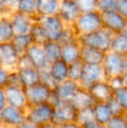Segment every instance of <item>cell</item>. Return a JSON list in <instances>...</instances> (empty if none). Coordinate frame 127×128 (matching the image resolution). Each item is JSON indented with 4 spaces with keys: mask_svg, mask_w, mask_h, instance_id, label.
<instances>
[{
    "mask_svg": "<svg viewBox=\"0 0 127 128\" xmlns=\"http://www.w3.org/2000/svg\"><path fill=\"white\" fill-rule=\"evenodd\" d=\"M97 10L101 13L116 10L115 0H98Z\"/></svg>",
    "mask_w": 127,
    "mask_h": 128,
    "instance_id": "obj_36",
    "label": "cell"
},
{
    "mask_svg": "<svg viewBox=\"0 0 127 128\" xmlns=\"http://www.w3.org/2000/svg\"><path fill=\"white\" fill-rule=\"evenodd\" d=\"M85 64L83 61L78 59L75 62L69 64L68 66V78L75 82L79 83L83 76L84 69H85Z\"/></svg>",
    "mask_w": 127,
    "mask_h": 128,
    "instance_id": "obj_31",
    "label": "cell"
},
{
    "mask_svg": "<svg viewBox=\"0 0 127 128\" xmlns=\"http://www.w3.org/2000/svg\"><path fill=\"white\" fill-rule=\"evenodd\" d=\"M105 126L107 128H127V122L123 114L113 115Z\"/></svg>",
    "mask_w": 127,
    "mask_h": 128,
    "instance_id": "obj_35",
    "label": "cell"
},
{
    "mask_svg": "<svg viewBox=\"0 0 127 128\" xmlns=\"http://www.w3.org/2000/svg\"><path fill=\"white\" fill-rule=\"evenodd\" d=\"M29 34L31 36L33 44L43 46L46 41L49 40L48 36L46 34V32L44 30V27L41 26L37 20L35 21V23L32 26Z\"/></svg>",
    "mask_w": 127,
    "mask_h": 128,
    "instance_id": "obj_29",
    "label": "cell"
},
{
    "mask_svg": "<svg viewBox=\"0 0 127 128\" xmlns=\"http://www.w3.org/2000/svg\"><path fill=\"white\" fill-rule=\"evenodd\" d=\"M17 128H40V126H39L35 125V124H32V123H31V122L25 121L24 123H23L22 125H20Z\"/></svg>",
    "mask_w": 127,
    "mask_h": 128,
    "instance_id": "obj_45",
    "label": "cell"
},
{
    "mask_svg": "<svg viewBox=\"0 0 127 128\" xmlns=\"http://www.w3.org/2000/svg\"><path fill=\"white\" fill-rule=\"evenodd\" d=\"M69 102L77 110L83 109V108L89 107V106H93L95 104V101L93 100L88 90L82 88L81 86L78 88L77 92L75 93V95Z\"/></svg>",
    "mask_w": 127,
    "mask_h": 128,
    "instance_id": "obj_20",
    "label": "cell"
},
{
    "mask_svg": "<svg viewBox=\"0 0 127 128\" xmlns=\"http://www.w3.org/2000/svg\"><path fill=\"white\" fill-rule=\"evenodd\" d=\"M94 128H107V126H105V125H99V124H98V126H95Z\"/></svg>",
    "mask_w": 127,
    "mask_h": 128,
    "instance_id": "obj_49",
    "label": "cell"
},
{
    "mask_svg": "<svg viewBox=\"0 0 127 128\" xmlns=\"http://www.w3.org/2000/svg\"><path fill=\"white\" fill-rule=\"evenodd\" d=\"M120 33L124 34L125 36H126V37H127V23H126V26H125V28L123 29V30H122V32H120Z\"/></svg>",
    "mask_w": 127,
    "mask_h": 128,
    "instance_id": "obj_48",
    "label": "cell"
},
{
    "mask_svg": "<svg viewBox=\"0 0 127 128\" xmlns=\"http://www.w3.org/2000/svg\"><path fill=\"white\" fill-rule=\"evenodd\" d=\"M104 72L106 79L112 77L120 76L126 72L127 67V58L125 56L108 51L105 52V58L102 62Z\"/></svg>",
    "mask_w": 127,
    "mask_h": 128,
    "instance_id": "obj_4",
    "label": "cell"
},
{
    "mask_svg": "<svg viewBox=\"0 0 127 128\" xmlns=\"http://www.w3.org/2000/svg\"><path fill=\"white\" fill-rule=\"evenodd\" d=\"M81 12H92L97 10L98 0H74Z\"/></svg>",
    "mask_w": 127,
    "mask_h": 128,
    "instance_id": "obj_34",
    "label": "cell"
},
{
    "mask_svg": "<svg viewBox=\"0 0 127 128\" xmlns=\"http://www.w3.org/2000/svg\"><path fill=\"white\" fill-rule=\"evenodd\" d=\"M68 66L69 64L67 63L62 59H58L50 64L48 70L52 78L57 83H59L68 78Z\"/></svg>",
    "mask_w": 127,
    "mask_h": 128,
    "instance_id": "obj_22",
    "label": "cell"
},
{
    "mask_svg": "<svg viewBox=\"0 0 127 128\" xmlns=\"http://www.w3.org/2000/svg\"><path fill=\"white\" fill-rule=\"evenodd\" d=\"M6 98H5L4 88L0 87V109H3L6 106Z\"/></svg>",
    "mask_w": 127,
    "mask_h": 128,
    "instance_id": "obj_44",
    "label": "cell"
},
{
    "mask_svg": "<svg viewBox=\"0 0 127 128\" xmlns=\"http://www.w3.org/2000/svg\"><path fill=\"white\" fill-rule=\"evenodd\" d=\"M9 76H10V72L0 64V87L4 88L8 84Z\"/></svg>",
    "mask_w": 127,
    "mask_h": 128,
    "instance_id": "obj_39",
    "label": "cell"
},
{
    "mask_svg": "<svg viewBox=\"0 0 127 128\" xmlns=\"http://www.w3.org/2000/svg\"><path fill=\"white\" fill-rule=\"evenodd\" d=\"M94 116L97 123L99 125H106L113 116L108 103H95L93 106Z\"/></svg>",
    "mask_w": 127,
    "mask_h": 128,
    "instance_id": "obj_23",
    "label": "cell"
},
{
    "mask_svg": "<svg viewBox=\"0 0 127 128\" xmlns=\"http://www.w3.org/2000/svg\"><path fill=\"white\" fill-rule=\"evenodd\" d=\"M78 110L69 101H61L53 107V116L51 122L59 126L64 123L76 121Z\"/></svg>",
    "mask_w": 127,
    "mask_h": 128,
    "instance_id": "obj_6",
    "label": "cell"
},
{
    "mask_svg": "<svg viewBox=\"0 0 127 128\" xmlns=\"http://www.w3.org/2000/svg\"><path fill=\"white\" fill-rule=\"evenodd\" d=\"M3 15L10 16L6 10V7H5L4 1L3 0H0V16H3Z\"/></svg>",
    "mask_w": 127,
    "mask_h": 128,
    "instance_id": "obj_46",
    "label": "cell"
},
{
    "mask_svg": "<svg viewBox=\"0 0 127 128\" xmlns=\"http://www.w3.org/2000/svg\"><path fill=\"white\" fill-rule=\"evenodd\" d=\"M105 52L88 46L81 44L80 60L85 64H102Z\"/></svg>",
    "mask_w": 127,
    "mask_h": 128,
    "instance_id": "obj_19",
    "label": "cell"
},
{
    "mask_svg": "<svg viewBox=\"0 0 127 128\" xmlns=\"http://www.w3.org/2000/svg\"><path fill=\"white\" fill-rule=\"evenodd\" d=\"M3 128H15V127H10V126H3Z\"/></svg>",
    "mask_w": 127,
    "mask_h": 128,
    "instance_id": "obj_53",
    "label": "cell"
},
{
    "mask_svg": "<svg viewBox=\"0 0 127 128\" xmlns=\"http://www.w3.org/2000/svg\"><path fill=\"white\" fill-rule=\"evenodd\" d=\"M24 89L26 98H27L28 106L48 102L51 92H52L51 88H49L41 82L35 86L25 87Z\"/></svg>",
    "mask_w": 127,
    "mask_h": 128,
    "instance_id": "obj_7",
    "label": "cell"
},
{
    "mask_svg": "<svg viewBox=\"0 0 127 128\" xmlns=\"http://www.w3.org/2000/svg\"><path fill=\"white\" fill-rule=\"evenodd\" d=\"M116 12L127 18V0H115Z\"/></svg>",
    "mask_w": 127,
    "mask_h": 128,
    "instance_id": "obj_40",
    "label": "cell"
},
{
    "mask_svg": "<svg viewBox=\"0 0 127 128\" xmlns=\"http://www.w3.org/2000/svg\"><path fill=\"white\" fill-rule=\"evenodd\" d=\"M11 44L15 47L16 51L19 55H22L26 52L28 48L31 46L32 43L31 38L29 33L27 34H15L13 38L11 39Z\"/></svg>",
    "mask_w": 127,
    "mask_h": 128,
    "instance_id": "obj_27",
    "label": "cell"
},
{
    "mask_svg": "<svg viewBox=\"0 0 127 128\" xmlns=\"http://www.w3.org/2000/svg\"><path fill=\"white\" fill-rule=\"evenodd\" d=\"M15 36L10 16H0V44L10 42Z\"/></svg>",
    "mask_w": 127,
    "mask_h": 128,
    "instance_id": "obj_25",
    "label": "cell"
},
{
    "mask_svg": "<svg viewBox=\"0 0 127 128\" xmlns=\"http://www.w3.org/2000/svg\"><path fill=\"white\" fill-rule=\"evenodd\" d=\"M92 120H95V116H94V111L93 106H89L83 109L78 110L77 112V118L76 122L79 125L83 126L85 123Z\"/></svg>",
    "mask_w": 127,
    "mask_h": 128,
    "instance_id": "obj_32",
    "label": "cell"
},
{
    "mask_svg": "<svg viewBox=\"0 0 127 128\" xmlns=\"http://www.w3.org/2000/svg\"><path fill=\"white\" fill-rule=\"evenodd\" d=\"M126 58H127V56H126Z\"/></svg>",
    "mask_w": 127,
    "mask_h": 128,
    "instance_id": "obj_54",
    "label": "cell"
},
{
    "mask_svg": "<svg viewBox=\"0 0 127 128\" xmlns=\"http://www.w3.org/2000/svg\"><path fill=\"white\" fill-rule=\"evenodd\" d=\"M19 56L11 42L0 44V64L9 72L17 71Z\"/></svg>",
    "mask_w": 127,
    "mask_h": 128,
    "instance_id": "obj_8",
    "label": "cell"
},
{
    "mask_svg": "<svg viewBox=\"0 0 127 128\" xmlns=\"http://www.w3.org/2000/svg\"><path fill=\"white\" fill-rule=\"evenodd\" d=\"M114 98L118 101L124 111L127 110V86L114 90Z\"/></svg>",
    "mask_w": 127,
    "mask_h": 128,
    "instance_id": "obj_33",
    "label": "cell"
},
{
    "mask_svg": "<svg viewBox=\"0 0 127 128\" xmlns=\"http://www.w3.org/2000/svg\"><path fill=\"white\" fill-rule=\"evenodd\" d=\"M103 27L110 30L113 34L120 33L125 28L127 18L117 12L116 10L101 13Z\"/></svg>",
    "mask_w": 127,
    "mask_h": 128,
    "instance_id": "obj_12",
    "label": "cell"
},
{
    "mask_svg": "<svg viewBox=\"0 0 127 128\" xmlns=\"http://www.w3.org/2000/svg\"><path fill=\"white\" fill-rule=\"evenodd\" d=\"M58 128H83L81 125L77 123L76 121L74 122H69V123H64L62 125L58 126Z\"/></svg>",
    "mask_w": 127,
    "mask_h": 128,
    "instance_id": "obj_43",
    "label": "cell"
},
{
    "mask_svg": "<svg viewBox=\"0 0 127 128\" xmlns=\"http://www.w3.org/2000/svg\"><path fill=\"white\" fill-rule=\"evenodd\" d=\"M23 87H30L40 83V72L35 67L17 70Z\"/></svg>",
    "mask_w": 127,
    "mask_h": 128,
    "instance_id": "obj_21",
    "label": "cell"
},
{
    "mask_svg": "<svg viewBox=\"0 0 127 128\" xmlns=\"http://www.w3.org/2000/svg\"><path fill=\"white\" fill-rule=\"evenodd\" d=\"M40 128H58V126L55 125L52 122H49V123H46L44 125L40 126Z\"/></svg>",
    "mask_w": 127,
    "mask_h": 128,
    "instance_id": "obj_47",
    "label": "cell"
},
{
    "mask_svg": "<svg viewBox=\"0 0 127 128\" xmlns=\"http://www.w3.org/2000/svg\"><path fill=\"white\" fill-rule=\"evenodd\" d=\"M106 80H107V82L109 83V84L111 86V87L113 90L119 89V88L123 87V86H126V83H125L123 75L110 78L106 79Z\"/></svg>",
    "mask_w": 127,
    "mask_h": 128,
    "instance_id": "obj_38",
    "label": "cell"
},
{
    "mask_svg": "<svg viewBox=\"0 0 127 128\" xmlns=\"http://www.w3.org/2000/svg\"><path fill=\"white\" fill-rule=\"evenodd\" d=\"M109 106H110L111 109H112V112L113 113V115H119V114H123L124 113V110L123 108L120 106V104L118 103L117 100L114 98V97L108 102Z\"/></svg>",
    "mask_w": 127,
    "mask_h": 128,
    "instance_id": "obj_41",
    "label": "cell"
},
{
    "mask_svg": "<svg viewBox=\"0 0 127 128\" xmlns=\"http://www.w3.org/2000/svg\"><path fill=\"white\" fill-rule=\"evenodd\" d=\"M79 87V83L67 78L62 82L58 83L54 91L62 101H70Z\"/></svg>",
    "mask_w": 127,
    "mask_h": 128,
    "instance_id": "obj_18",
    "label": "cell"
},
{
    "mask_svg": "<svg viewBox=\"0 0 127 128\" xmlns=\"http://www.w3.org/2000/svg\"><path fill=\"white\" fill-rule=\"evenodd\" d=\"M26 121L25 111L6 104L2 109V124L3 126L17 128Z\"/></svg>",
    "mask_w": 127,
    "mask_h": 128,
    "instance_id": "obj_9",
    "label": "cell"
},
{
    "mask_svg": "<svg viewBox=\"0 0 127 128\" xmlns=\"http://www.w3.org/2000/svg\"><path fill=\"white\" fill-rule=\"evenodd\" d=\"M26 55L31 59L33 66L37 70H46L49 68L50 63L44 52L42 46L32 44L25 52Z\"/></svg>",
    "mask_w": 127,
    "mask_h": 128,
    "instance_id": "obj_17",
    "label": "cell"
},
{
    "mask_svg": "<svg viewBox=\"0 0 127 128\" xmlns=\"http://www.w3.org/2000/svg\"><path fill=\"white\" fill-rule=\"evenodd\" d=\"M38 0H18L17 12L31 17H37Z\"/></svg>",
    "mask_w": 127,
    "mask_h": 128,
    "instance_id": "obj_30",
    "label": "cell"
},
{
    "mask_svg": "<svg viewBox=\"0 0 127 128\" xmlns=\"http://www.w3.org/2000/svg\"><path fill=\"white\" fill-rule=\"evenodd\" d=\"M49 69V68H48ZM41 70L40 72V82L43 83L44 84H45L46 86H48L49 88H51V90H54L57 86L58 83L52 78V77L51 76L49 72V70Z\"/></svg>",
    "mask_w": 127,
    "mask_h": 128,
    "instance_id": "obj_37",
    "label": "cell"
},
{
    "mask_svg": "<svg viewBox=\"0 0 127 128\" xmlns=\"http://www.w3.org/2000/svg\"><path fill=\"white\" fill-rule=\"evenodd\" d=\"M61 0H38L37 16H51L58 14Z\"/></svg>",
    "mask_w": 127,
    "mask_h": 128,
    "instance_id": "obj_24",
    "label": "cell"
},
{
    "mask_svg": "<svg viewBox=\"0 0 127 128\" xmlns=\"http://www.w3.org/2000/svg\"><path fill=\"white\" fill-rule=\"evenodd\" d=\"M3 1H4L5 7H6V10L8 12L9 15L17 12V2H18V0H3Z\"/></svg>",
    "mask_w": 127,
    "mask_h": 128,
    "instance_id": "obj_42",
    "label": "cell"
},
{
    "mask_svg": "<svg viewBox=\"0 0 127 128\" xmlns=\"http://www.w3.org/2000/svg\"><path fill=\"white\" fill-rule=\"evenodd\" d=\"M6 104L14 107L25 111L28 107V102L24 89L22 86H6L4 87Z\"/></svg>",
    "mask_w": 127,
    "mask_h": 128,
    "instance_id": "obj_11",
    "label": "cell"
},
{
    "mask_svg": "<svg viewBox=\"0 0 127 128\" xmlns=\"http://www.w3.org/2000/svg\"><path fill=\"white\" fill-rule=\"evenodd\" d=\"M25 116L26 121L40 126L51 121L53 107L48 102L28 106L25 110Z\"/></svg>",
    "mask_w": 127,
    "mask_h": 128,
    "instance_id": "obj_5",
    "label": "cell"
},
{
    "mask_svg": "<svg viewBox=\"0 0 127 128\" xmlns=\"http://www.w3.org/2000/svg\"><path fill=\"white\" fill-rule=\"evenodd\" d=\"M61 47V55L60 59L64 60L68 64L80 59V52H81V44L78 38L63 43Z\"/></svg>",
    "mask_w": 127,
    "mask_h": 128,
    "instance_id": "obj_16",
    "label": "cell"
},
{
    "mask_svg": "<svg viewBox=\"0 0 127 128\" xmlns=\"http://www.w3.org/2000/svg\"><path fill=\"white\" fill-rule=\"evenodd\" d=\"M0 128H3V125L0 122Z\"/></svg>",
    "mask_w": 127,
    "mask_h": 128,
    "instance_id": "obj_52",
    "label": "cell"
},
{
    "mask_svg": "<svg viewBox=\"0 0 127 128\" xmlns=\"http://www.w3.org/2000/svg\"><path fill=\"white\" fill-rule=\"evenodd\" d=\"M71 26L78 37L95 32L103 27L101 12L98 10L81 12Z\"/></svg>",
    "mask_w": 127,
    "mask_h": 128,
    "instance_id": "obj_1",
    "label": "cell"
},
{
    "mask_svg": "<svg viewBox=\"0 0 127 128\" xmlns=\"http://www.w3.org/2000/svg\"><path fill=\"white\" fill-rule=\"evenodd\" d=\"M0 122L2 123V109H0Z\"/></svg>",
    "mask_w": 127,
    "mask_h": 128,
    "instance_id": "obj_51",
    "label": "cell"
},
{
    "mask_svg": "<svg viewBox=\"0 0 127 128\" xmlns=\"http://www.w3.org/2000/svg\"><path fill=\"white\" fill-rule=\"evenodd\" d=\"M110 51L126 57L127 56V37L122 33L113 34L111 42Z\"/></svg>",
    "mask_w": 127,
    "mask_h": 128,
    "instance_id": "obj_28",
    "label": "cell"
},
{
    "mask_svg": "<svg viewBox=\"0 0 127 128\" xmlns=\"http://www.w3.org/2000/svg\"><path fill=\"white\" fill-rule=\"evenodd\" d=\"M37 21L44 27L49 40L59 42L68 27V24L64 23L58 14L51 16H37Z\"/></svg>",
    "mask_w": 127,
    "mask_h": 128,
    "instance_id": "obj_3",
    "label": "cell"
},
{
    "mask_svg": "<svg viewBox=\"0 0 127 128\" xmlns=\"http://www.w3.org/2000/svg\"><path fill=\"white\" fill-rule=\"evenodd\" d=\"M10 18L15 34L29 33L33 24L37 20V17H31L18 12H15L10 14Z\"/></svg>",
    "mask_w": 127,
    "mask_h": 128,
    "instance_id": "obj_14",
    "label": "cell"
},
{
    "mask_svg": "<svg viewBox=\"0 0 127 128\" xmlns=\"http://www.w3.org/2000/svg\"><path fill=\"white\" fill-rule=\"evenodd\" d=\"M79 8L74 0H61L58 15L66 24L71 26L80 15Z\"/></svg>",
    "mask_w": 127,
    "mask_h": 128,
    "instance_id": "obj_15",
    "label": "cell"
},
{
    "mask_svg": "<svg viewBox=\"0 0 127 128\" xmlns=\"http://www.w3.org/2000/svg\"><path fill=\"white\" fill-rule=\"evenodd\" d=\"M112 37H113L112 32L102 27L91 33L78 36V38L80 44L83 46H88L104 52H107L110 51Z\"/></svg>",
    "mask_w": 127,
    "mask_h": 128,
    "instance_id": "obj_2",
    "label": "cell"
},
{
    "mask_svg": "<svg viewBox=\"0 0 127 128\" xmlns=\"http://www.w3.org/2000/svg\"><path fill=\"white\" fill-rule=\"evenodd\" d=\"M87 90L95 103H108L114 96V90L111 87L107 80L97 82Z\"/></svg>",
    "mask_w": 127,
    "mask_h": 128,
    "instance_id": "obj_13",
    "label": "cell"
},
{
    "mask_svg": "<svg viewBox=\"0 0 127 128\" xmlns=\"http://www.w3.org/2000/svg\"><path fill=\"white\" fill-rule=\"evenodd\" d=\"M50 64L60 59L62 44L58 41L48 40L42 46Z\"/></svg>",
    "mask_w": 127,
    "mask_h": 128,
    "instance_id": "obj_26",
    "label": "cell"
},
{
    "mask_svg": "<svg viewBox=\"0 0 127 128\" xmlns=\"http://www.w3.org/2000/svg\"><path fill=\"white\" fill-rule=\"evenodd\" d=\"M123 115H124L125 118H126V122H127V110H126V111L124 112V113H123Z\"/></svg>",
    "mask_w": 127,
    "mask_h": 128,
    "instance_id": "obj_50",
    "label": "cell"
},
{
    "mask_svg": "<svg viewBox=\"0 0 127 128\" xmlns=\"http://www.w3.org/2000/svg\"><path fill=\"white\" fill-rule=\"evenodd\" d=\"M102 80H106L102 64H85L79 84L82 88L88 89L91 86Z\"/></svg>",
    "mask_w": 127,
    "mask_h": 128,
    "instance_id": "obj_10",
    "label": "cell"
}]
</instances>
